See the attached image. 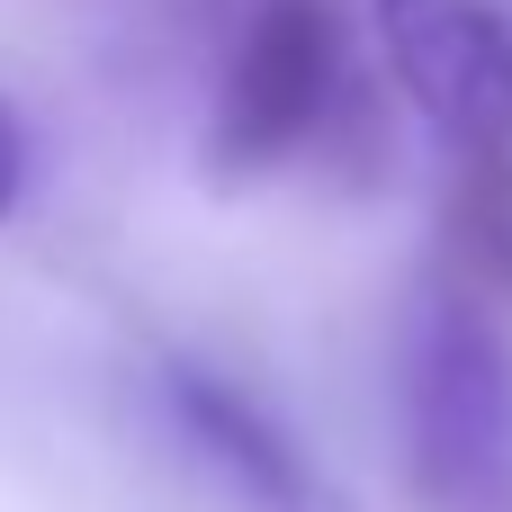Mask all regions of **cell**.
Returning a JSON list of instances; mask_svg holds the SVG:
<instances>
[{"label": "cell", "mask_w": 512, "mask_h": 512, "mask_svg": "<svg viewBox=\"0 0 512 512\" xmlns=\"http://www.w3.org/2000/svg\"><path fill=\"white\" fill-rule=\"evenodd\" d=\"M387 81L414 99L423 126L450 135V153L512 144V27L486 0H369Z\"/></svg>", "instance_id": "3"}, {"label": "cell", "mask_w": 512, "mask_h": 512, "mask_svg": "<svg viewBox=\"0 0 512 512\" xmlns=\"http://www.w3.org/2000/svg\"><path fill=\"white\" fill-rule=\"evenodd\" d=\"M441 234H450L459 279L512 306V144L459 153L450 198H441Z\"/></svg>", "instance_id": "5"}, {"label": "cell", "mask_w": 512, "mask_h": 512, "mask_svg": "<svg viewBox=\"0 0 512 512\" xmlns=\"http://www.w3.org/2000/svg\"><path fill=\"white\" fill-rule=\"evenodd\" d=\"M396 441L423 512H512V342L486 288L441 279L405 306Z\"/></svg>", "instance_id": "1"}, {"label": "cell", "mask_w": 512, "mask_h": 512, "mask_svg": "<svg viewBox=\"0 0 512 512\" xmlns=\"http://www.w3.org/2000/svg\"><path fill=\"white\" fill-rule=\"evenodd\" d=\"M360 72H351V18L342 0H252L243 36L225 54L216 81V117H207V162L216 180H270L288 171L306 144L333 135V117L351 108Z\"/></svg>", "instance_id": "2"}, {"label": "cell", "mask_w": 512, "mask_h": 512, "mask_svg": "<svg viewBox=\"0 0 512 512\" xmlns=\"http://www.w3.org/2000/svg\"><path fill=\"white\" fill-rule=\"evenodd\" d=\"M18 198H27V126H18V108L0 90V225L18 216Z\"/></svg>", "instance_id": "6"}, {"label": "cell", "mask_w": 512, "mask_h": 512, "mask_svg": "<svg viewBox=\"0 0 512 512\" xmlns=\"http://www.w3.org/2000/svg\"><path fill=\"white\" fill-rule=\"evenodd\" d=\"M153 396L171 414V432L198 450V468H216V486L243 512H342L324 468L297 450V432L225 369L189 360V351H162L153 360Z\"/></svg>", "instance_id": "4"}]
</instances>
